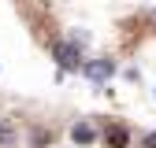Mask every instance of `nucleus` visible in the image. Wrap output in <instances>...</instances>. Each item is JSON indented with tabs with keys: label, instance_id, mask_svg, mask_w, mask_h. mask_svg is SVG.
Listing matches in <instances>:
<instances>
[{
	"label": "nucleus",
	"instance_id": "nucleus-2",
	"mask_svg": "<svg viewBox=\"0 0 156 148\" xmlns=\"http://www.w3.org/2000/svg\"><path fill=\"white\" fill-rule=\"evenodd\" d=\"M82 74H86L89 82H97V85H101V82H108L112 74H115V63H112V59H86Z\"/></svg>",
	"mask_w": 156,
	"mask_h": 148
},
{
	"label": "nucleus",
	"instance_id": "nucleus-5",
	"mask_svg": "<svg viewBox=\"0 0 156 148\" xmlns=\"http://www.w3.org/2000/svg\"><path fill=\"white\" fill-rule=\"evenodd\" d=\"M145 148H156V133H145V141H141Z\"/></svg>",
	"mask_w": 156,
	"mask_h": 148
},
{
	"label": "nucleus",
	"instance_id": "nucleus-1",
	"mask_svg": "<svg viewBox=\"0 0 156 148\" xmlns=\"http://www.w3.org/2000/svg\"><path fill=\"white\" fill-rule=\"evenodd\" d=\"M52 52H56V59H60L63 70H82V67H86V59H82V52H78L74 41H56Z\"/></svg>",
	"mask_w": 156,
	"mask_h": 148
},
{
	"label": "nucleus",
	"instance_id": "nucleus-3",
	"mask_svg": "<svg viewBox=\"0 0 156 148\" xmlns=\"http://www.w3.org/2000/svg\"><path fill=\"white\" fill-rule=\"evenodd\" d=\"M71 137H74V144H93V141H97V130H93L89 122H74V126H71Z\"/></svg>",
	"mask_w": 156,
	"mask_h": 148
},
{
	"label": "nucleus",
	"instance_id": "nucleus-6",
	"mask_svg": "<svg viewBox=\"0 0 156 148\" xmlns=\"http://www.w3.org/2000/svg\"><path fill=\"white\" fill-rule=\"evenodd\" d=\"M0 141H8V130H4V126H0Z\"/></svg>",
	"mask_w": 156,
	"mask_h": 148
},
{
	"label": "nucleus",
	"instance_id": "nucleus-4",
	"mask_svg": "<svg viewBox=\"0 0 156 148\" xmlns=\"http://www.w3.org/2000/svg\"><path fill=\"white\" fill-rule=\"evenodd\" d=\"M108 141H112L115 148H126V130H119V126H112V130H108Z\"/></svg>",
	"mask_w": 156,
	"mask_h": 148
}]
</instances>
